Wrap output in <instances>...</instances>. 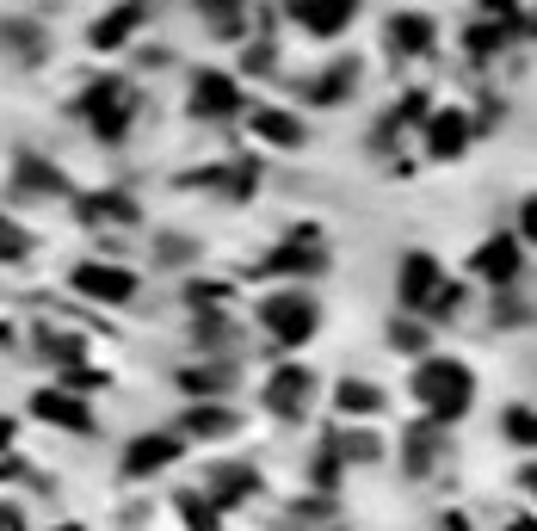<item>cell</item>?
I'll return each instance as SVG.
<instances>
[{
	"label": "cell",
	"mask_w": 537,
	"mask_h": 531,
	"mask_svg": "<svg viewBox=\"0 0 537 531\" xmlns=\"http://www.w3.org/2000/svg\"><path fill=\"white\" fill-rule=\"evenodd\" d=\"M414 396L426 402V414H433V427H445V420H463L476 402V377L463 359H426L414 371Z\"/></svg>",
	"instance_id": "1"
},
{
	"label": "cell",
	"mask_w": 537,
	"mask_h": 531,
	"mask_svg": "<svg viewBox=\"0 0 537 531\" xmlns=\"http://www.w3.org/2000/svg\"><path fill=\"white\" fill-rule=\"evenodd\" d=\"M136 105H142V93H136L130 81L105 75V81H93V87H87L81 112H87V124H93L99 143H124V136H130V118H136Z\"/></svg>",
	"instance_id": "2"
},
{
	"label": "cell",
	"mask_w": 537,
	"mask_h": 531,
	"mask_svg": "<svg viewBox=\"0 0 537 531\" xmlns=\"http://www.w3.org/2000/svg\"><path fill=\"white\" fill-rule=\"evenodd\" d=\"M68 285H75V297H87V303H136L142 278L130 266H118V260H75Z\"/></svg>",
	"instance_id": "3"
},
{
	"label": "cell",
	"mask_w": 537,
	"mask_h": 531,
	"mask_svg": "<svg viewBox=\"0 0 537 531\" xmlns=\"http://www.w3.org/2000/svg\"><path fill=\"white\" fill-rule=\"evenodd\" d=\"M315 322H321V309H315V297H309V291H272V297L260 303V328H266L272 340H284V346L309 340V334H315Z\"/></svg>",
	"instance_id": "4"
},
{
	"label": "cell",
	"mask_w": 537,
	"mask_h": 531,
	"mask_svg": "<svg viewBox=\"0 0 537 531\" xmlns=\"http://www.w3.org/2000/svg\"><path fill=\"white\" fill-rule=\"evenodd\" d=\"M31 414H38L44 427H62V433H93V427H99V420H93V408L75 396V389H62V383L38 389V396H31Z\"/></svg>",
	"instance_id": "5"
},
{
	"label": "cell",
	"mask_w": 537,
	"mask_h": 531,
	"mask_svg": "<svg viewBox=\"0 0 537 531\" xmlns=\"http://www.w3.org/2000/svg\"><path fill=\"white\" fill-rule=\"evenodd\" d=\"M179 457V433H136L130 445H124V482H149L155 470H167Z\"/></svg>",
	"instance_id": "6"
},
{
	"label": "cell",
	"mask_w": 537,
	"mask_h": 531,
	"mask_svg": "<svg viewBox=\"0 0 537 531\" xmlns=\"http://www.w3.org/2000/svg\"><path fill=\"white\" fill-rule=\"evenodd\" d=\"M309 396H315V377H309L303 365H284V371H272V383H266V408H272L278 420H303V414H309Z\"/></svg>",
	"instance_id": "7"
},
{
	"label": "cell",
	"mask_w": 537,
	"mask_h": 531,
	"mask_svg": "<svg viewBox=\"0 0 537 531\" xmlns=\"http://www.w3.org/2000/svg\"><path fill=\"white\" fill-rule=\"evenodd\" d=\"M284 7H291V19L309 38H340L352 25V13H358V0H284Z\"/></svg>",
	"instance_id": "8"
},
{
	"label": "cell",
	"mask_w": 537,
	"mask_h": 531,
	"mask_svg": "<svg viewBox=\"0 0 537 531\" xmlns=\"http://www.w3.org/2000/svg\"><path fill=\"white\" fill-rule=\"evenodd\" d=\"M149 19V0H124V7H112V13H99L93 25H87V44L93 50H124L130 44V31Z\"/></svg>",
	"instance_id": "9"
},
{
	"label": "cell",
	"mask_w": 537,
	"mask_h": 531,
	"mask_svg": "<svg viewBox=\"0 0 537 531\" xmlns=\"http://www.w3.org/2000/svg\"><path fill=\"white\" fill-rule=\"evenodd\" d=\"M235 112H241V87L217 68H204L192 81V118H235Z\"/></svg>",
	"instance_id": "10"
},
{
	"label": "cell",
	"mask_w": 537,
	"mask_h": 531,
	"mask_svg": "<svg viewBox=\"0 0 537 531\" xmlns=\"http://www.w3.org/2000/svg\"><path fill=\"white\" fill-rule=\"evenodd\" d=\"M470 136H476L470 112H433L426 118V149H433L439 161H457L463 149H470Z\"/></svg>",
	"instance_id": "11"
},
{
	"label": "cell",
	"mask_w": 537,
	"mask_h": 531,
	"mask_svg": "<svg viewBox=\"0 0 537 531\" xmlns=\"http://www.w3.org/2000/svg\"><path fill=\"white\" fill-rule=\"evenodd\" d=\"M13 186L31 192V198H68V180H62V167L44 161V155H19L13 161Z\"/></svg>",
	"instance_id": "12"
},
{
	"label": "cell",
	"mask_w": 537,
	"mask_h": 531,
	"mask_svg": "<svg viewBox=\"0 0 537 531\" xmlns=\"http://www.w3.org/2000/svg\"><path fill=\"white\" fill-rule=\"evenodd\" d=\"M470 266H476V278H488V285H513V278H519V241H513V235L482 241Z\"/></svg>",
	"instance_id": "13"
},
{
	"label": "cell",
	"mask_w": 537,
	"mask_h": 531,
	"mask_svg": "<svg viewBox=\"0 0 537 531\" xmlns=\"http://www.w3.org/2000/svg\"><path fill=\"white\" fill-rule=\"evenodd\" d=\"M179 427H186V439H229V433H241V414L223 402H192L179 414Z\"/></svg>",
	"instance_id": "14"
},
{
	"label": "cell",
	"mask_w": 537,
	"mask_h": 531,
	"mask_svg": "<svg viewBox=\"0 0 537 531\" xmlns=\"http://www.w3.org/2000/svg\"><path fill=\"white\" fill-rule=\"evenodd\" d=\"M426 50H433V19H426V13H396V19H389V56H426Z\"/></svg>",
	"instance_id": "15"
},
{
	"label": "cell",
	"mask_w": 537,
	"mask_h": 531,
	"mask_svg": "<svg viewBox=\"0 0 537 531\" xmlns=\"http://www.w3.org/2000/svg\"><path fill=\"white\" fill-rule=\"evenodd\" d=\"M396 291H402V303H433V291H439V260H433V254H402Z\"/></svg>",
	"instance_id": "16"
},
{
	"label": "cell",
	"mask_w": 537,
	"mask_h": 531,
	"mask_svg": "<svg viewBox=\"0 0 537 531\" xmlns=\"http://www.w3.org/2000/svg\"><path fill=\"white\" fill-rule=\"evenodd\" d=\"M204 488H210V494H204L210 507H235V501H247V494L260 488V476H254V470H241V464H217Z\"/></svg>",
	"instance_id": "17"
},
{
	"label": "cell",
	"mask_w": 537,
	"mask_h": 531,
	"mask_svg": "<svg viewBox=\"0 0 537 531\" xmlns=\"http://www.w3.org/2000/svg\"><path fill=\"white\" fill-rule=\"evenodd\" d=\"M192 7L210 25V38H241L247 31V0H192Z\"/></svg>",
	"instance_id": "18"
},
{
	"label": "cell",
	"mask_w": 537,
	"mask_h": 531,
	"mask_svg": "<svg viewBox=\"0 0 537 531\" xmlns=\"http://www.w3.org/2000/svg\"><path fill=\"white\" fill-rule=\"evenodd\" d=\"M75 210H81V223H124V229L136 223V198L130 192H93Z\"/></svg>",
	"instance_id": "19"
},
{
	"label": "cell",
	"mask_w": 537,
	"mask_h": 531,
	"mask_svg": "<svg viewBox=\"0 0 537 531\" xmlns=\"http://www.w3.org/2000/svg\"><path fill=\"white\" fill-rule=\"evenodd\" d=\"M254 130L266 136V143H278V149H297V143H303L297 112H278V105H260V112H254Z\"/></svg>",
	"instance_id": "20"
},
{
	"label": "cell",
	"mask_w": 537,
	"mask_h": 531,
	"mask_svg": "<svg viewBox=\"0 0 537 531\" xmlns=\"http://www.w3.org/2000/svg\"><path fill=\"white\" fill-rule=\"evenodd\" d=\"M229 383H235V371H229V365H186V371H179V389H186V396H198V402L223 396Z\"/></svg>",
	"instance_id": "21"
},
{
	"label": "cell",
	"mask_w": 537,
	"mask_h": 531,
	"mask_svg": "<svg viewBox=\"0 0 537 531\" xmlns=\"http://www.w3.org/2000/svg\"><path fill=\"white\" fill-rule=\"evenodd\" d=\"M38 352L44 359H56L62 371H75L87 359V334H62V328H38Z\"/></svg>",
	"instance_id": "22"
},
{
	"label": "cell",
	"mask_w": 537,
	"mask_h": 531,
	"mask_svg": "<svg viewBox=\"0 0 537 531\" xmlns=\"http://www.w3.org/2000/svg\"><path fill=\"white\" fill-rule=\"evenodd\" d=\"M352 87H358V62L346 56V62H334V68H321L315 87H309V99H315V105H334V99L352 93Z\"/></svg>",
	"instance_id": "23"
},
{
	"label": "cell",
	"mask_w": 537,
	"mask_h": 531,
	"mask_svg": "<svg viewBox=\"0 0 537 531\" xmlns=\"http://www.w3.org/2000/svg\"><path fill=\"white\" fill-rule=\"evenodd\" d=\"M334 408H340V414H377V408H383V389H377V383L346 377V383L334 389Z\"/></svg>",
	"instance_id": "24"
},
{
	"label": "cell",
	"mask_w": 537,
	"mask_h": 531,
	"mask_svg": "<svg viewBox=\"0 0 537 531\" xmlns=\"http://www.w3.org/2000/svg\"><path fill=\"white\" fill-rule=\"evenodd\" d=\"M192 340H198L204 352H235V346H241L229 315H198V322H192Z\"/></svg>",
	"instance_id": "25"
},
{
	"label": "cell",
	"mask_w": 537,
	"mask_h": 531,
	"mask_svg": "<svg viewBox=\"0 0 537 531\" xmlns=\"http://www.w3.org/2000/svg\"><path fill=\"white\" fill-rule=\"evenodd\" d=\"M433 451H439V427H433V420L408 427V476H426V470H433Z\"/></svg>",
	"instance_id": "26"
},
{
	"label": "cell",
	"mask_w": 537,
	"mask_h": 531,
	"mask_svg": "<svg viewBox=\"0 0 537 531\" xmlns=\"http://www.w3.org/2000/svg\"><path fill=\"white\" fill-rule=\"evenodd\" d=\"M31 254V229L19 217H0V266H19Z\"/></svg>",
	"instance_id": "27"
},
{
	"label": "cell",
	"mask_w": 537,
	"mask_h": 531,
	"mask_svg": "<svg viewBox=\"0 0 537 531\" xmlns=\"http://www.w3.org/2000/svg\"><path fill=\"white\" fill-rule=\"evenodd\" d=\"M179 519H186V531H217V507L204 494H179Z\"/></svg>",
	"instance_id": "28"
},
{
	"label": "cell",
	"mask_w": 537,
	"mask_h": 531,
	"mask_svg": "<svg viewBox=\"0 0 537 531\" xmlns=\"http://www.w3.org/2000/svg\"><path fill=\"white\" fill-rule=\"evenodd\" d=\"M500 427H507L513 445H537V408H507V414H500Z\"/></svg>",
	"instance_id": "29"
},
{
	"label": "cell",
	"mask_w": 537,
	"mask_h": 531,
	"mask_svg": "<svg viewBox=\"0 0 537 531\" xmlns=\"http://www.w3.org/2000/svg\"><path fill=\"white\" fill-rule=\"evenodd\" d=\"M389 346H396V352H426V328L420 322H396V328H389Z\"/></svg>",
	"instance_id": "30"
},
{
	"label": "cell",
	"mask_w": 537,
	"mask_h": 531,
	"mask_svg": "<svg viewBox=\"0 0 537 531\" xmlns=\"http://www.w3.org/2000/svg\"><path fill=\"white\" fill-rule=\"evenodd\" d=\"M463 309V285H439L433 303H426V315H457Z\"/></svg>",
	"instance_id": "31"
},
{
	"label": "cell",
	"mask_w": 537,
	"mask_h": 531,
	"mask_svg": "<svg viewBox=\"0 0 537 531\" xmlns=\"http://www.w3.org/2000/svg\"><path fill=\"white\" fill-rule=\"evenodd\" d=\"M155 254H161V260H186V254H192V241H179V235H161V241H155Z\"/></svg>",
	"instance_id": "32"
},
{
	"label": "cell",
	"mask_w": 537,
	"mask_h": 531,
	"mask_svg": "<svg viewBox=\"0 0 537 531\" xmlns=\"http://www.w3.org/2000/svg\"><path fill=\"white\" fill-rule=\"evenodd\" d=\"M519 235H525V241H537V192L519 204Z\"/></svg>",
	"instance_id": "33"
},
{
	"label": "cell",
	"mask_w": 537,
	"mask_h": 531,
	"mask_svg": "<svg viewBox=\"0 0 537 531\" xmlns=\"http://www.w3.org/2000/svg\"><path fill=\"white\" fill-rule=\"evenodd\" d=\"M0 531H25V507L19 501H0Z\"/></svg>",
	"instance_id": "34"
},
{
	"label": "cell",
	"mask_w": 537,
	"mask_h": 531,
	"mask_svg": "<svg viewBox=\"0 0 537 531\" xmlns=\"http://www.w3.org/2000/svg\"><path fill=\"white\" fill-rule=\"evenodd\" d=\"M13 433H19V427H13V414H0V457L13 451Z\"/></svg>",
	"instance_id": "35"
},
{
	"label": "cell",
	"mask_w": 537,
	"mask_h": 531,
	"mask_svg": "<svg viewBox=\"0 0 537 531\" xmlns=\"http://www.w3.org/2000/svg\"><path fill=\"white\" fill-rule=\"evenodd\" d=\"M439 531H470V519H463V513H445V519H439Z\"/></svg>",
	"instance_id": "36"
},
{
	"label": "cell",
	"mask_w": 537,
	"mask_h": 531,
	"mask_svg": "<svg viewBox=\"0 0 537 531\" xmlns=\"http://www.w3.org/2000/svg\"><path fill=\"white\" fill-rule=\"evenodd\" d=\"M519 482H525V488L537 494V464H525V470H519Z\"/></svg>",
	"instance_id": "37"
},
{
	"label": "cell",
	"mask_w": 537,
	"mask_h": 531,
	"mask_svg": "<svg viewBox=\"0 0 537 531\" xmlns=\"http://www.w3.org/2000/svg\"><path fill=\"white\" fill-rule=\"evenodd\" d=\"M507 531H537V519H531V513H525V519H513V525H507Z\"/></svg>",
	"instance_id": "38"
},
{
	"label": "cell",
	"mask_w": 537,
	"mask_h": 531,
	"mask_svg": "<svg viewBox=\"0 0 537 531\" xmlns=\"http://www.w3.org/2000/svg\"><path fill=\"white\" fill-rule=\"evenodd\" d=\"M56 531H81V525H75V519H68V525H56Z\"/></svg>",
	"instance_id": "39"
},
{
	"label": "cell",
	"mask_w": 537,
	"mask_h": 531,
	"mask_svg": "<svg viewBox=\"0 0 537 531\" xmlns=\"http://www.w3.org/2000/svg\"><path fill=\"white\" fill-rule=\"evenodd\" d=\"M525 31H531V38H537V13H531V25H525Z\"/></svg>",
	"instance_id": "40"
}]
</instances>
